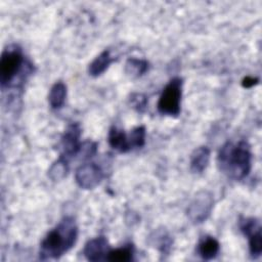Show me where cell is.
Here are the masks:
<instances>
[{
  "mask_svg": "<svg viewBox=\"0 0 262 262\" xmlns=\"http://www.w3.org/2000/svg\"><path fill=\"white\" fill-rule=\"evenodd\" d=\"M219 169L228 177L242 180L249 175L252 167V154L247 141L241 140L236 144L226 142L218 152Z\"/></svg>",
  "mask_w": 262,
  "mask_h": 262,
  "instance_id": "cell-1",
  "label": "cell"
},
{
  "mask_svg": "<svg viewBox=\"0 0 262 262\" xmlns=\"http://www.w3.org/2000/svg\"><path fill=\"white\" fill-rule=\"evenodd\" d=\"M130 104L136 112L143 113L147 106V97L142 93H132L130 96Z\"/></svg>",
  "mask_w": 262,
  "mask_h": 262,
  "instance_id": "cell-19",
  "label": "cell"
},
{
  "mask_svg": "<svg viewBox=\"0 0 262 262\" xmlns=\"http://www.w3.org/2000/svg\"><path fill=\"white\" fill-rule=\"evenodd\" d=\"M213 208V196L210 192L202 190L198 192L187 208V216L193 223L205 221Z\"/></svg>",
  "mask_w": 262,
  "mask_h": 262,
  "instance_id": "cell-6",
  "label": "cell"
},
{
  "mask_svg": "<svg viewBox=\"0 0 262 262\" xmlns=\"http://www.w3.org/2000/svg\"><path fill=\"white\" fill-rule=\"evenodd\" d=\"M210 149L207 146H200L193 150L190 157V170L195 174H201L209 165Z\"/></svg>",
  "mask_w": 262,
  "mask_h": 262,
  "instance_id": "cell-10",
  "label": "cell"
},
{
  "mask_svg": "<svg viewBox=\"0 0 262 262\" xmlns=\"http://www.w3.org/2000/svg\"><path fill=\"white\" fill-rule=\"evenodd\" d=\"M110 250L107 239L104 236H97L86 243L83 254L89 261H102L106 260Z\"/></svg>",
  "mask_w": 262,
  "mask_h": 262,
  "instance_id": "cell-9",
  "label": "cell"
},
{
  "mask_svg": "<svg viewBox=\"0 0 262 262\" xmlns=\"http://www.w3.org/2000/svg\"><path fill=\"white\" fill-rule=\"evenodd\" d=\"M145 127L144 126H138L134 128L129 134H128V142L130 145V148H140L145 143Z\"/></svg>",
  "mask_w": 262,
  "mask_h": 262,
  "instance_id": "cell-18",
  "label": "cell"
},
{
  "mask_svg": "<svg viewBox=\"0 0 262 262\" xmlns=\"http://www.w3.org/2000/svg\"><path fill=\"white\" fill-rule=\"evenodd\" d=\"M26 64L24 55L16 45L8 46L1 55L0 83L2 87H9Z\"/></svg>",
  "mask_w": 262,
  "mask_h": 262,
  "instance_id": "cell-3",
  "label": "cell"
},
{
  "mask_svg": "<svg viewBox=\"0 0 262 262\" xmlns=\"http://www.w3.org/2000/svg\"><path fill=\"white\" fill-rule=\"evenodd\" d=\"M107 140L108 144L119 152H127L131 150L128 142V135L115 126L110 129Z\"/></svg>",
  "mask_w": 262,
  "mask_h": 262,
  "instance_id": "cell-11",
  "label": "cell"
},
{
  "mask_svg": "<svg viewBox=\"0 0 262 262\" xmlns=\"http://www.w3.org/2000/svg\"><path fill=\"white\" fill-rule=\"evenodd\" d=\"M133 257V246L127 245L115 250H110L106 260L107 261H119V262H127L132 260Z\"/></svg>",
  "mask_w": 262,
  "mask_h": 262,
  "instance_id": "cell-17",
  "label": "cell"
},
{
  "mask_svg": "<svg viewBox=\"0 0 262 262\" xmlns=\"http://www.w3.org/2000/svg\"><path fill=\"white\" fill-rule=\"evenodd\" d=\"M67 97V86L62 82H56L50 89L48 94V101L52 108L58 110L60 108Z\"/></svg>",
  "mask_w": 262,
  "mask_h": 262,
  "instance_id": "cell-14",
  "label": "cell"
},
{
  "mask_svg": "<svg viewBox=\"0 0 262 262\" xmlns=\"http://www.w3.org/2000/svg\"><path fill=\"white\" fill-rule=\"evenodd\" d=\"M219 242L213 236H204L198 244V253L204 260H211L219 253Z\"/></svg>",
  "mask_w": 262,
  "mask_h": 262,
  "instance_id": "cell-12",
  "label": "cell"
},
{
  "mask_svg": "<svg viewBox=\"0 0 262 262\" xmlns=\"http://www.w3.org/2000/svg\"><path fill=\"white\" fill-rule=\"evenodd\" d=\"M95 152H96V143L91 141H86L81 144L78 155H82L83 158H91L93 155H95Z\"/></svg>",
  "mask_w": 262,
  "mask_h": 262,
  "instance_id": "cell-20",
  "label": "cell"
},
{
  "mask_svg": "<svg viewBox=\"0 0 262 262\" xmlns=\"http://www.w3.org/2000/svg\"><path fill=\"white\" fill-rule=\"evenodd\" d=\"M182 96V79L173 78L163 89L158 101V111L162 115L177 117L180 113Z\"/></svg>",
  "mask_w": 262,
  "mask_h": 262,
  "instance_id": "cell-4",
  "label": "cell"
},
{
  "mask_svg": "<svg viewBox=\"0 0 262 262\" xmlns=\"http://www.w3.org/2000/svg\"><path fill=\"white\" fill-rule=\"evenodd\" d=\"M259 82V79L258 78H254V77H250V76H247L246 78L243 79L242 81V86L244 88H251L255 85H257Z\"/></svg>",
  "mask_w": 262,
  "mask_h": 262,
  "instance_id": "cell-21",
  "label": "cell"
},
{
  "mask_svg": "<svg viewBox=\"0 0 262 262\" xmlns=\"http://www.w3.org/2000/svg\"><path fill=\"white\" fill-rule=\"evenodd\" d=\"M241 231L249 238V249L252 258L257 259L262 253L261 224L257 218L242 217L238 221Z\"/></svg>",
  "mask_w": 262,
  "mask_h": 262,
  "instance_id": "cell-5",
  "label": "cell"
},
{
  "mask_svg": "<svg viewBox=\"0 0 262 262\" xmlns=\"http://www.w3.org/2000/svg\"><path fill=\"white\" fill-rule=\"evenodd\" d=\"M69 172L68 162L63 157H60L57 161H55L48 170V176L53 181L62 180Z\"/></svg>",
  "mask_w": 262,
  "mask_h": 262,
  "instance_id": "cell-16",
  "label": "cell"
},
{
  "mask_svg": "<svg viewBox=\"0 0 262 262\" xmlns=\"http://www.w3.org/2000/svg\"><path fill=\"white\" fill-rule=\"evenodd\" d=\"M78 238V226L72 217H64L41 243L40 258L42 260L57 259L67 253Z\"/></svg>",
  "mask_w": 262,
  "mask_h": 262,
  "instance_id": "cell-2",
  "label": "cell"
},
{
  "mask_svg": "<svg viewBox=\"0 0 262 262\" xmlns=\"http://www.w3.org/2000/svg\"><path fill=\"white\" fill-rule=\"evenodd\" d=\"M148 70V62L139 58H128L125 63V73L131 78H139Z\"/></svg>",
  "mask_w": 262,
  "mask_h": 262,
  "instance_id": "cell-15",
  "label": "cell"
},
{
  "mask_svg": "<svg viewBox=\"0 0 262 262\" xmlns=\"http://www.w3.org/2000/svg\"><path fill=\"white\" fill-rule=\"evenodd\" d=\"M80 136L81 128L78 123H73L69 125L68 128L64 130L61 137V149L62 155L66 158H71L78 155L82 144L80 142Z\"/></svg>",
  "mask_w": 262,
  "mask_h": 262,
  "instance_id": "cell-8",
  "label": "cell"
},
{
  "mask_svg": "<svg viewBox=\"0 0 262 262\" xmlns=\"http://www.w3.org/2000/svg\"><path fill=\"white\" fill-rule=\"evenodd\" d=\"M102 178V170L94 163L82 164L75 173L76 182L83 189H93L100 183Z\"/></svg>",
  "mask_w": 262,
  "mask_h": 262,
  "instance_id": "cell-7",
  "label": "cell"
},
{
  "mask_svg": "<svg viewBox=\"0 0 262 262\" xmlns=\"http://www.w3.org/2000/svg\"><path fill=\"white\" fill-rule=\"evenodd\" d=\"M113 57L111 55L110 50L102 51L99 55H97L92 62L88 67V73L92 77H98L101 74H103L106 69L110 67V64L113 61Z\"/></svg>",
  "mask_w": 262,
  "mask_h": 262,
  "instance_id": "cell-13",
  "label": "cell"
}]
</instances>
